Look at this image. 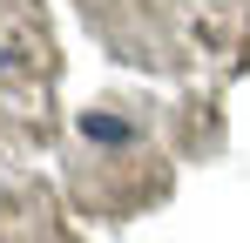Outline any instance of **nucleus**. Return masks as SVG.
Here are the masks:
<instances>
[{"label": "nucleus", "instance_id": "nucleus-2", "mask_svg": "<svg viewBox=\"0 0 250 243\" xmlns=\"http://www.w3.org/2000/svg\"><path fill=\"white\" fill-rule=\"evenodd\" d=\"M0 68H7V54H0Z\"/></svg>", "mask_w": 250, "mask_h": 243}, {"label": "nucleus", "instance_id": "nucleus-1", "mask_svg": "<svg viewBox=\"0 0 250 243\" xmlns=\"http://www.w3.org/2000/svg\"><path fill=\"white\" fill-rule=\"evenodd\" d=\"M82 135H88V142H128V122H115V115H82Z\"/></svg>", "mask_w": 250, "mask_h": 243}]
</instances>
